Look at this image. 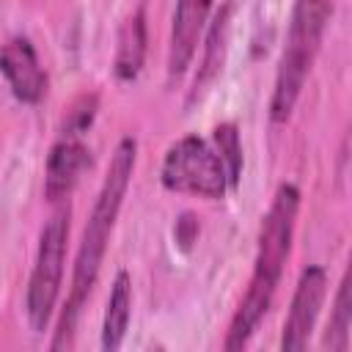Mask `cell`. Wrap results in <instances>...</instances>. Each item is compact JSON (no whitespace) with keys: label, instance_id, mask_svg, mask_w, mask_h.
Returning <instances> with one entry per match:
<instances>
[{"label":"cell","instance_id":"6da1fadb","mask_svg":"<svg viewBox=\"0 0 352 352\" xmlns=\"http://www.w3.org/2000/svg\"><path fill=\"white\" fill-rule=\"evenodd\" d=\"M135 160H138L135 138H121L113 157H110L104 182L99 187V195L94 201L91 217L85 223V231H82V239L77 248L72 292H69V302L77 308H82V302L88 300V292L94 289V283L99 278V267H102L116 217L121 212V204H124V195H126V187H129V179L135 170Z\"/></svg>","mask_w":352,"mask_h":352},{"label":"cell","instance_id":"7a4b0ae2","mask_svg":"<svg viewBox=\"0 0 352 352\" xmlns=\"http://www.w3.org/2000/svg\"><path fill=\"white\" fill-rule=\"evenodd\" d=\"M66 242H69V206H60L38 234L36 264H33L28 294H25L28 322L36 333H44L52 319V311L60 294V280H63Z\"/></svg>","mask_w":352,"mask_h":352},{"label":"cell","instance_id":"3957f363","mask_svg":"<svg viewBox=\"0 0 352 352\" xmlns=\"http://www.w3.org/2000/svg\"><path fill=\"white\" fill-rule=\"evenodd\" d=\"M160 179L162 187L173 192H190L204 198H223L228 190V176L217 151L198 135H184L168 146Z\"/></svg>","mask_w":352,"mask_h":352},{"label":"cell","instance_id":"277c9868","mask_svg":"<svg viewBox=\"0 0 352 352\" xmlns=\"http://www.w3.org/2000/svg\"><path fill=\"white\" fill-rule=\"evenodd\" d=\"M300 209V190L294 184H280L275 190V198L261 220L258 231V253H256V275H264L270 280H280L283 264L292 250L294 223Z\"/></svg>","mask_w":352,"mask_h":352},{"label":"cell","instance_id":"5b68a950","mask_svg":"<svg viewBox=\"0 0 352 352\" xmlns=\"http://www.w3.org/2000/svg\"><path fill=\"white\" fill-rule=\"evenodd\" d=\"M327 294V272L319 264H311L300 272L297 289L292 294V305H289V316L283 322V336H280V346L294 352L302 349L314 333V324L319 319L322 302Z\"/></svg>","mask_w":352,"mask_h":352},{"label":"cell","instance_id":"8992f818","mask_svg":"<svg viewBox=\"0 0 352 352\" xmlns=\"http://www.w3.org/2000/svg\"><path fill=\"white\" fill-rule=\"evenodd\" d=\"M0 74L6 77L11 94L19 102H25V104L41 102V96L47 91V74L38 63V55H36V47L30 44V38L14 36L0 47Z\"/></svg>","mask_w":352,"mask_h":352},{"label":"cell","instance_id":"52a82bcc","mask_svg":"<svg viewBox=\"0 0 352 352\" xmlns=\"http://www.w3.org/2000/svg\"><path fill=\"white\" fill-rule=\"evenodd\" d=\"M212 11V0H176L170 47H168V80H179L190 60L195 58L201 33L206 28V16Z\"/></svg>","mask_w":352,"mask_h":352},{"label":"cell","instance_id":"ba28073f","mask_svg":"<svg viewBox=\"0 0 352 352\" xmlns=\"http://www.w3.org/2000/svg\"><path fill=\"white\" fill-rule=\"evenodd\" d=\"M88 168H91V151L80 143V138H60L47 154V173H44L47 201L50 204L66 201Z\"/></svg>","mask_w":352,"mask_h":352},{"label":"cell","instance_id":"9c48e42d","mask_svg":"<svg viewBox=\"0 0 352 352\" xmlns=\"http://www.w3.org/2000/svg\"><path fill=\"white\" fill-rule=\"evenodd\" d=\"M330 14H333V0H294L283 52H292L314 63L324 28L330 22Z\"/></svg>","mask_w":352,"mask_h":352},{"label":"cell","instance_id":"30bf717a","mask_svg":"<svg viewBox=\"0 0 352 352\" xmlns=\"http://www.w3.org/2000/svg\"><path fill=\"white\" fill-rule=\"evenodd\" d=\"M275 286H278L275 280H270V278L253 272L250 286H248V292H245V297H242V302H239V308H236V314H234V319H231V324H228L223 349L234 352V349H242V346L250 341L253 330L258 327V322L264 319V314H267V308H270V302H272Z\"/></svg>","mask_w":352,"mask_h":352},{"label":"cell","instance_id":"8fae6325","mask_svg":"<svg viewBox=\"0 0 352 352\" xmlns=\"http://www.w3.org/2000/svg\"><path fill=\"white\" fill-rule=\"evenodd\" d=\"M146 44H148V30H146V8H135L121 30H118V44H116V58H113V72L121 82H129L140 74L143 60H146Z\"/></svg>","mask_w":352,"mask_h":352},{"label":"cell","instance_id":"7c38bea8","mask_svg":"<svg viewBox=\"0 0 352 352\" xmlns=\"http://www.w3.org/2000/svg\"><path fill=\"white\" fill-rule=\"evenodd\" d=\"M231 11H234V0H226V3L217 8V14H214V19H212V25H209V30H206L204 55H201V69H198V74H195V91H192V96H195L204 85H209V82L220 74V69H223L226 47H228V33H231Z\"/></svg>","mask_w":352,"mask_h":352},{"label":"cell","instance_id":"4fadbf2b","mask_svg":"<svg viewBox=\"0 0 352 352\" xmlns=\"http://www.w3.org/2000/svg\"><path fill=\"white\" fill-rule=\"evenodd\" d=\"M129 314H132V283L126 272H118L110 297L104 305V319H102V349L116 352L124 344L126 327H129Z\"/></svg>","mask_w":352,"mask_h":352},{"label":"cell","instance_id":"5bb4252c","mask_svg":"<svg viewBox=\"0 0 352 352\" xmlns=\"http://www.w3.org/2000/svg\"><path fill=\"white\" fill-rule=\"evenodd\" d=\"M349 270L344 272L338 292H336V302H333V316L327 324V336H324V346L344 352L349 346V327H352V294H349Z\"/></svg>","mask_w":352,"mask_h":352},{"label":"cell","instance_id":"9a60e30c","mask_svg":"<svg viewBox=\"0 0 352 352\" xmlns=\"http://www.w3.org/2000/svg\"><path fill=\"white\" fill-rule=\"evenodd\" d=\"M212 140H214V151L223 162V170L228 176V187L239 184L242 176V143H239V129L231 121H223L212 129Z\"/></svg>","mask_w":352,"mask_h":352},{"label":"cell","instance_id":"2e32d148","mask_svg":"<svg viewBox=\"0 0 352 352\" xmlns=\"http://www.w3.org/2000/svg\"><path fill=\"white\" fill-rule=\"evenodd\" d=\"M96 110H99V96L96 94L77 96L66 110V118H63V126H60V138H80L82 132H88V126L94 124Z\"/></svg>","mask_w":352,"mask_h":352},{"label":"cell","instance_id":"e0dca14e","mask_svg":"<svg viewBox=\"0 0 352 352\" xmlns=\"http://www.w3.org/2000/svg\"><path fill=\"white\" fill-rule=\"evenodd\" d=\"M173 236L179 242L182 250H190L195 236H198V217L192 212H182L179 220H176V228H173Z\"/></svg>","mask_w":352,"mask_h":352}]
</instances>
